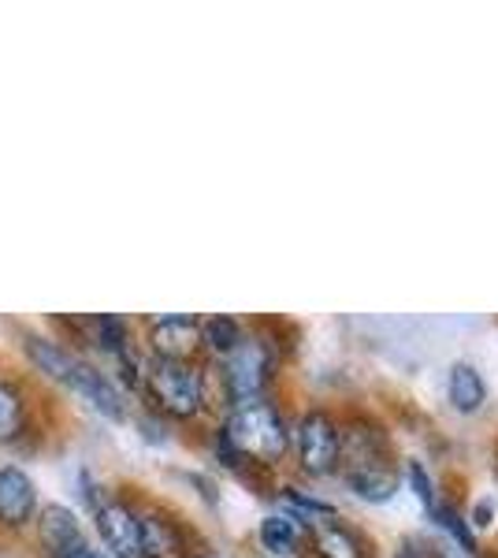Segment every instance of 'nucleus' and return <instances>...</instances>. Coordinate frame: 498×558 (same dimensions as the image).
<instances>
[{"label": "nucleus", "mask_w": 498, "mask_h": 558, "mask_svg": "<svg viewBox=\"0 0 498 558\" xmlns=\"http://www.w3.org/2000/svg\"><path fill=\"white\" fill-rule=\"evenodd\" d=\"M309 539H313L316 558H373V547L365 544V536L353 525H347L339 514L313 521Z\"/></svg>", "instance_id": "nucleus-12"}, {"label": "nucleus", "mask_w": 498, "mask_h": 558, "mask_svg": "<svg viewBox=\"0 0 498 558\" xmlns=\"http://www.w3.org/2000/svg\"><path fill=\"white\" fill-rule=\"evenodd\" d=\"M339 439L342 428L328 410H305L291 428V451L297 458V470L305 476L335 473V465H339Z\"/></svg>", "instance_id": "nucleus-4"}, {"label": "nucleus", "mask_w": 498, "mask_h": 558, "mask_svg": "<svg viewBox=\"0 0 498 558\" xmlns=\"http://www.w3.org/2000/svg\"><path fill=\"white\" fill-rule=\"evenodd\" d=\"M63 391H71L75 399H83L89 410L101 413L105 421H126V395L123 387L112 380L108 373H101L94 362H86L75 368V376H71V384L63 387Z\"/></svg>", "instance_id": "nucleus-10"}, {"label": "nucleus", "mask_w": 498, "mask_h": 558, "mask_svg": "<svg viewBox=\"0 0 498 558\" xmlns=\"http://www.w3.org/2000/svg\"><path fill=\"white\" fill-rule=\"evenodd\" d=\"M428 514L439 529H447V533L454 536V544L461 551H476V536H473V529H469V518L461 514L458 507H450V502H432Z\"/></svg>", "instance_id": "nucleus-19"}, {"label": "nucleus", "mask_w": 498, "mask_h": 558, "mask_svg": "<svg viewBox=\"0 0 498 558\" xmlns=\"http://www.w3.org/2000/svg\"><path fill=\"white\" fill-rule=\"evenodd\" d=\"M242 339H246V328H242V320L228 317V313H216V317L202 320V350L205 354H212L216 362L228 357Z\"/></svg>", "instance_id": "nucleus-16"}, {"label": "nucleus", "mask_w": 498, "mask_h": 558, "mask_svg": "<svg viewBox=\"0 0 498 558\" xmlns=\"http://www.w3.org/2000/svg\"><path fill=\"white\" fill-rule=\"evenodd\" d=\"M342 439H339V470L342 476L350 473H368V470H394V454H391V439L387 432L376 425V421H350V425H339Z\"/></svg>", "instance_id": "nucleus-5"}, {"label": "nucleus", "mask_w": 498, "mask_h": 558, "mask_svg": "<svg viewBox=\"0 0 498 558\" xmlns=\"http://www.w3.org/2000/svg\"><path fill=\"white\" fill-rule=\"evenodd\" d=\"M138 428H142V436H146V439H153V444H165V425H160V413H142V417H138Z\"/></svg>", "instance_id": "nucleus-23"}, {"label": "nucleus", "mask_w": 498, "mask_h": 558, "mask_svg": "<svg viewBox=\"0 0 498 558\" xmlns=\"http://www.w3.org/2000/svg\"><path fill=\"white\" fill-rule=\"evenodd\" d=\"M94 533L108 558H142V510L123 495H108L94 510Z\"/></svg>", "instance_id": "nucleus-6"}, {"label": "nucleus", "mask_w": 498, "mask_h": 558, "mask_svg": "<svg viewBox=\"0 0 498 558\" xmlns=\"http://www.w3.org/2000/svg\"><path fill=\"white\" fill-rule=\"evenodd\" d=\"M34 539H38L41 558H71L89 544L83 521L68 502H45L34 518Z\"/></svg>", "instance_id": "nucleus-7"}, {"label": "nucleus", "mask_w": 498, "mask_h": 558, "mask_svg": "<svg viewBox=\"0 0 498 558\" xmlns=\"http://www.w3.org/2000/svg\"><path fill=\"white\" fill-rule=\"evenodd\" d=\"M142 395L149 410L171 421H194L208 407V373L197 362H168L146 357L142 365Z\"/></svg>", "instance_id": "nucleus-2"}, {"label": "nucleus", "mask_w": 498, "mask_h": 558, "mask_svg": "<svg viewBox=\"0 0 498 558\" xmlns=\"http://www.w3.org/2000/svg\"><path fill=\"white\" fill-rule=\"evenodd\" d=\"M71 558H108V555H105V551H97L94 544H86L83 551H75V555H71Z\"/></svg>", "instance_id": "nucleus-24"}, {"label": "nucleus", "mask_w": 498, "mask_h": 558, "mask_svg": "<svg viewBox=\"0 0 498 558\" xmlns=\"http://www.w3.org/2000/svg\"><path fill=\"white\" fill-rule=\"evenodd\" d=\"M31 425V402L15 380H0V444H20Z\"/></svg>", "instance_id": "nucleus-14"}, {"label": "nucleus", "mask_w": 498, "mask_h": 558, "mask_svg": "<svg viewBox=\"0 0 498 558\" xmlns=\"http://www.w3.org/2000/svg\"><path fill=\"white\" fill-rule=\"evenodd\" d=\"M202 350V320L190 313H168L149 324V357L194 362Z\"/></svg>", "instance_id": "nucleus-9"}, {"label": "nucleus", "mask_w": 498, "mask_h": 558, "mask_svg": "<svg viewBox=\"0 0 498 558\" xmlns=\"http://www.w3.org/2000/svg\"><path fill=\"white\" fill-rule=\"evenodd\" d=\"M271 376H276L271 343L260 336H246L228 357H220L216 380H220V395L228 402V410H234V407H246V402L265 399Z\"/></svg>", "instance_id": "nucleus-3"}, {"label": "nucleus", "mask_w": 498, "mask_h": 558, "mask_svg": "<svg viewBox=\"0 0 498 558\" xmlns=\"http://www.w3.org/2000/svg\"><path fill=\"white\" fill-rule=\"evenodd\" d=\"M447 399L458 413H476L487 402V384L476 365L454 362L447 373Z\"/></svg>", "instance_id": "nucleus-13"}, {"label": "nucleus", "mask_w": 498, "mask_h": 558, "mask_svg": "<svg viewBox=\"0 0 498 558\" xmlns=\"http://www.w3.org/2000/svg\"><path fill=\"white\" fill-rule=\"evenodd\" d=\"M78 499H83L86 507H89V514H94V510L108 499V492L101 488V484H97V476L89 473V470L78 473Z\"/></svg>", "instance_id": "nucleus-22"}, {"label": "nucleus", "mask_w": 498, "mask_h": 558, "mask_svg": "<svg viewBox=\"0 0 498 558\" xmlns=\"http://www.w3.org/2000/svg\"><path fill=\"white\" fill-rule=\"evenodd\" d=\"M283 499H287V507L297 510V514L305 518V525H313V521H320V518H335L331 502L316 499V495H305V492H297V488H283Z\"/></svg>", "instance_id": "nucleus-20"}, {"label": "nucleus", "mask_w": 498, "mask_h": 558, "mask_svg": "<svg viewBox=\"0 0 498 558\" xmlns=\"http://www.w3.org/2000/svg\"><path fill=\"white\" fill-rule=\"evenodd\" d=\"M23 354L26 362H31L45 380L68 387L71 376H75V368L83 365V354H75L68 343H60L57 336H41V331H26L23 336Z\"/></svg>", "instance_id": "nucleus-11"}, {"label": "nucleus", "mask_w": 498, "mask_h": 558, "mask_svg": "<svg viewBox=\"0 0 498 558\" xmlns=\"http://www.w3.org/2000/svg\"><path fill=\"white\" fill-rule=\"evenodd\" d=\"M347 488L365 502H387L398 492V470H368V473H350L342 476Z\"/></svg>", "instance_id": "nucleus-18"}, {"label": "nucleus", "mask_w": 498, "mask_h": 558, "mask_svg": "<svg viewBox=\"0 0 498 558\" xmlns=\"http://www.w3.org/2000/svg\"><path fill=\"white\" fill-rule=\"evenodd\" d=\"M405 476H410V484H413L416 499H421L424 507H432V502H439V495H436V481H432L428 470H424L421 462H410V465H405Z\"/></svg>", "instance_id": "nucleus-21"}, {"label": "nucleus", "mask_w": 498, "mask_h": 558, "mask_svg": "<svg viewBox=\"0 0 498 558\" xmlns=\"http://www.w3.org/2000/svg\"><path fill=\"white\" fill-rule=\"evenodd\" d=\"M257 539H260V547L271 555H294L297 544H302V529H297L294 514H268L265 521H260Z\"/></svg>", "instance_id": "nucleus-17"}, {"label": "nucleus", "mask_w": 498, "mask_h": 558, "mask_svg": "<svg viewBox=\"0 0 498 558\" xmlns=\"http://www.w3.org/2000/svg\"><path fill=\"white\" fill-rule=\"evenodd\" d=\"M83 339H89L97 350H105V354L120 357L123 350H131V324L123 317H116V313H97V317H86L83 320Z\"/></svg>", "instance_id": "nucleus-15"}, {"label": "nucleus", "mask_w": 498, "mask_h": 558, "mask_svg": "<svg viewBox=\"0 0 498 558\" xmlns=\"http://www.w3.org/2000/svg\"><path fill=\"white\" fill-rule=\"evenodd\" d=\"M220 432L234 447V454L242 458L246 470H253V465H260V470L279 465L287 451H291V425H287V417L268 399L234 407L228 413V421L220 425Z\"/></svg>", "instance_id": "nucleus-1"}, {"label": "nucleus", "mask_w": 498, "mask_h": 558, "mask_svg": "<svg viewBox=\"0 0 498 558\" xmlns=\"http://www.w3.org/2000/svg\"><path fill=\"white\" fill-rule=\"evenodd\" d=\"M41 502L38 484L23 465H0V529L4 533H23L34 525Z\"/></svg>", "instance_id": "nucleus-8"}]
</instances>
